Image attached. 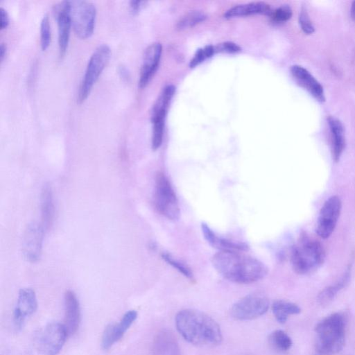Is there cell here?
Returning a JSON list of instances; mask_svg holds the SVG:
<instances>
[{"mask_svg": "<svg viewBox=\"0 0 355 355\" xmlns=\"http://www.w3.org/2000/svg\"><path fill=\"white\" fill-rule=\"evenodd\" d=\"M212 263L223 277L238 284L257 282L268 272L261 261L239 252H218L213 256Z\"/></svg>", "mask_w": 355, "mask_h": 355, "instance_id": "6da1fadb", "label": "cell"}, {"mask_svg": "<svg viewBox=\"0 0 355 355\" xmlns=\"http://www.w3.org/2000/svg\"><path fill=\"white\" fill-rule=\"evenodd\" d=\"M178 332L189 343L197 345H216L223 336L218 324L206 313L195 309H183L175 315Z\"/></svg>", "mask_w": 355, "mask_h": 355, "instance_id": "7a4b0ae2", "label": "cell"}, {"mask_svg": "<svg viewBox=\"0 0 355 355\" xmlns=\"http://www.w3.org/2000/svg\"><path fill=\"white\" fill-rule=\"evenodd\" d=\"M346 320L340 313H332L320 322L315 328V349L323 355L339 352L345 342Z\"/></svg>", "mask_w": 355, "mask_h": 355, "instance_id": "3957f363", "label": "cell"}, {"mask_svg": "<svg viewBox=\"0 0 355 355\" xmlns=\"http://www.w3.org/2000/svg\"><path fill=\"white\" fill-rule=\"evenodd\" d=\"M325 251L318 240L302 234L293 245L291 252V262L294 271L299 275L315 272L324 263Z\"/></svg>", "mask_w": 355, "mask_h": 355, "instance_id": "277c9868", "label": "cell"}, {"mask_svg": "<svg viewBox=\"0 0 355 355\" xmlns=\"http://www.w3.org/2000/svg\"><path fill=\"white\" fill-rule=\"evenodd\" d=\"M68 336L64 324L51 322L35 333L33 345L42 355H57L62 349Z\"/></svg>", "mask_w": 355, "mask_h": 355, "instance_id": "5b68a950", "label": "cell"}, {"mask_svg": "<svg viewBox=\"0 0 355 355\" xmlns=\"http://www.w3.org/2000/svg\"><path fill=\"white\" fill-rule=\"evenodd\" d=\"M110 49L107 44L99 45L90 56L85 75L79 87L77 103H82L87 98L110 57Z\"/></svg>", "mask_w": 355, "mask_h": 355, "instance_id": "8992f818", "label": "cell"}, {"mask_svg": "<svg viewBox=\"0 0 355 355\" xmlns=\"http://www.w3.org/2000/svg\"><path fill=\"white\" fill-rule=\"evenodd\" d=\"M154 203L157 210L170 220L180 216V207L176 194L168 178L162 172L155 175Z\"/></svg>", "mask_w": 355, "mask_h": 355, "instance_id": "52a82bcc", "label": "cell"}, {"mask_svg": "<svg viewBox=\"0 0 355 355\" xmlns=\"http://www.w3.org/2000/svg\"><path fill=\"white\" fill-rule=\"evenodd\" d=\"M71 26L80 38L89 37L94 31L96 10L90 1H69Z\"/></svg>", "mask_w": 355, "mask_h": 355, "instance_id": "ba28073f", "label": "cell"}, {"mask_svg": "<svg viewBox=\"0 0 355 355\" xmlns=\"http://www.w3.org/2000/svg\"><path fill=\"white\" fill-rule=\"evenodd\" d=\"M269 301L263 295L251 294L240 299L230 309L231 315L239 320L255 319L267 312Z\"/></svg>", "mask_w": 355, "mask_h": 355, "instance_id": "9c48e42d", "label": "cell"}, {"mask_svg": "<svg viewBox=\"0 0 355 355\" xmlns=\"http://www.w3.org/2000/svg\"><path fill=\"white\" fill-rule=\"evenodd\" d=\"M342 209L339 196H331L322 205L318 217L315 231L322 239L329 238L334 232Z\"/></svg>", "mask_w": 355, "mask_h": 355, "instance_id": "30bf717a", "label": "cell"}, {"mask_svg": "<svg viewBox=\"0 0 355 355\" xmlns=\"http://www.w3.org/2000/svg\"><path fill=\"white\" fill-rule=\"evenodd\" d=\"M44 228L42 224L30 223L24 232L22 241V253L31 263L37 262L41 257Z\"/></svg>", "mask_w": 355, "mask_h": 355, "instance_id": "8fae6325", "label": "cell"}, {"mask_svg": "<svg viewBox=\"0 0 355 355\" xmlns=\"http://www.w3.org/2000/svg\"><path fill=\"white\" fill-rule=\"evenodd\" d=\"M37 309V300L35 291L31 288L19 290L13 312V323L17 330H21L27 318Z\"/></svg>", "mask_w": 355, "mask_h": 355, "instance_id": "7c38bea8", "label": "cell"}, {"mask_svg": "<svg viewBox=\"0 0 355 355\" xmlns=\"http://www.w3.org/2000/svg\"><path fill=\"white\" fill-rule=\"evenodd\" d=\"M69 1H63L54 6V14L58 23L60 57L64 56L67 49L71 21L69 14Z\"/></svg>", "mask_w": 355, "mask_h": 355, "instance_id": "4fadbf2b", "label": "cell"}, {"mask_svg": "<svg viewBox=\"0 0 355 355\" xmlns=\"http://www.w3.org/2000/svg\"><path fill=\"white\" fill-rule=\"evenodd\" d=\"M137 318V311L130 310L123 315L119 322L109 324L106 326L101 338V346L103 349H108L114 343L118 342L123 336Z\"/></svg>", "mask_w": 355, "mask_h": 355, "instance_id": "5bb4252c", "label": "cell"}, {"mask_svg": "<svg viewBox=\"0 0 355 355\" xmlns=\"http://www.w3.org/2000/svg\"><path fill=\"white\" fill-rule=\"evenodd\" d=\"M162 51V46L159 42H153L146 49L138 83L140 88L146 87L156 72L160 61Z\"/></svg>", "mask_w": 355, "mask_h": 355, "instance_id": "9a60e30c", "label": "cell"}, {"mask_svg": "<svg viewBox=\"0 0 355 355\" xmlns=\"http://www.w3.org/2000/svg\"><path fill=\"white\" fill-rule=\"evenodd\" d=\"M290 71L300 86L307 90L317 101L322 103L325 101L323 87L307 69L300 65H293Z\"/></svg>", "mask_w": 355, "mask_h": 355, "instance_id": "2e32d148", "label": "cell"}, {"mask_svg": "<svg viewBox=\"0 0 355 355\" xmlns=\"http://www.w3.org/2000/svg\"><path fill=\"white\" fill-rule=\"evenodd\" d=\"M64 323L68 335L74 334L79 328L81 313L78 299L72 291H67L64 297Z\"/></svg>", "mask_w": 355, "mask_h": 355, "instance_id": "e0dca14e", "label": "cell"}, {"mask_svg": "<svg viewBox=\"0 0 355 355\" xmlns=\"http://www.w3.org/2000/svg\"><path fill=\"white\" fill-rule=\"evenodd\" d=\"M201 229L205 240L219 252H241L248 249V246L244 243L233 241L219 236L205 223H202Z\"/></svg>", "mask_w": 355, "mask_h": 355, "instance_id": "ac0fdd59", "label": "cell"}, {"mask_svg": "<svg viewBox=\"0 0 355 355\" xmlns=\"http://www.w3.org/2000/svg\"><path fill=\"white\" fill-rule=\"evenodd\" d=\"M327 122L330 130L331 157L337 162L345 149L344 128L341 121L333 116H328Z\"/></svg>", "mask_w": 355, "mask_h": 355, "instance_id": "d6986e66", "label": "cell"}, {"mask_svg": "<svg viewBox=\"0 0 355 355\" xmlns=\"http://www.w3.org/2000/svg\"><path fill=\"white\" fill-rule=\"evenodd\" d=\"M153 353V355H181L175 336L168 330L161 331L156 335Z\"/></svg>", "mask_w": 355, "mask_h": 355, "instance_id": "ffe728a7", "label": "cell"}, {"mask_svg": "<svg viewBox=\"0 0 355 355\" xmlns=\"http://www.w3.org/2000/svg\"><path fill=\"white\" fill-rule=\"evenodd\" d=\"M272 13L269 5L265 2L258 1L235 6L226 11L224 16L227 19L243 17L254 14Z\"/></svg>", "mask_w": 355, "mask_h": 355, "instance_id": "44dd1931", "label": "cell"}, {"mask_svg": "<svg viewBox=\"0 0 355 355\" xmlns=\"http://www.w3.org/2000/svg\"><path fill=\"white\" fill-rule=\"evenodd\" d=\"M42 225L45 230H49L54 218V203L51 188L49 184H44L41 193Z\"/></svg>", "mask_w": 355, "mask_h": 355, "instance_id": "7402d4cb", "label": "cell"}, {"mask_svg": "<svg viewBox=\"0 0 355 355\" xmlns=\"http://www.w3.org/2000/svg\"><path fill=\"white\" fill-rule=\"evenodd\" d=\"M175 92V87L172 85H166L155 101L151 111V121L165 119L171 101Z\"/></svg>", "mask_w": 355, "mask_h": 355, "instance_id": "603a6c76", "label": "cell"}, {"mask_svg": "<svg viewBox=\"0 0 355 355\" xmlns=\"http://www.w3.org/2000/svg\"><path fill=\"white\" fill-rule=\"evenodd\" d=\"M350 276L351 266H349L338 282L320 291L318 295L319 304L322 306L329 304L334 299L337 293L348 284Z\"/></svg>", "mask_w": 355, "mask_h": 355, "instance_id": "cb8c5ba5", "label": "cell"}, {"mask_svg": "<svg viewBox=\"0 0 355 355\" xmlns=\"http://www.w3.org/2000/svg\"><path fill=\"white\" fill-rule=\"evenodd\" d=\"M272 313L279 323H285L290 315L299 314L300 307L293 302L285 300H276L272 305Z\"/></svg>", "mask_w": 355, "mask_h": 355, "instance_id": "d4e9b609", "label": "cell"}, {"mask_svg": "<svg viewBox=\"0 0 355 355\" xmlns=\"http://www.w3.org/2000/svg\"><path fill=\"white\" fill-rule=\"evenodd\" d=\"M270 344L273 348L279 352H286L292 346L290 336L283 330L273 331L268 337Z\"/></svg>", "mask_w": 355, "mask_h": 355, "instance_id": "484cf974", "label": "cell"}, {"mask_svg": "<svg viewBox=\"0 0 355 355\" xmlns=\"http://www.w3.org/2000/svg\"><path fill=\"white\" fill-rule=\"evenodd\" d=\"M206 15L200 10H192L185 14L178 22L177 29L182 31L192 27L206 19Z\"/></svg>", "mask_w": 355, "mask_h": 355, "instance_id": "4316f807", "label": "cell"}, {"mask_svg": "<svg viewBox=\"0 0 355 355\" xmlns=\"http://www.w3.org/2000/svg\"><path fill=\"white\" fill-rule=\"evenodd\" d=\"M165 120H156L152 121L153 135H152V148L154 150L158 149L163 140L164 122Z\"/></svg>", "mask_w": 355, "mask_h": 355, "instance_id": "83f0119b", "label": "cell"}, {"mask_svg": "<svg viewBox=\"0 0 355 355\" xmlns=\"http://www.w3.org/2000/svg\"><path fill=\"white\" fill-rule=\"evenodd\" d=\"M51 34L49 18L44 15L40 23V45L42 50H46L51 42Z\"/></svg>", "mask_w": 355, "mask_h": 355, "instance_id": "f1b7e54d", "label": "cell"}, {"mask_svg": "<svg viewBox=\"0 0 355 355\" xmlns=\"http://www.w3.org/2000/svg\"><path fill=\"white\" fill-rule=\"evenodd\" d=\"M162 257L168 264L171 265L173 268H176V270L181 272L184 276L190 279H193V277L192 272L187 266L184 265L179 261L176 260L167 253H162Z\"/></svg>", "mask_w": 355, "mask_h": 355, "instance_id": "f546056e", "label": "cell"}, {"mask_svg": "<svg viewBox=\"0 0 355 355\" xmlns=\"http://www.w3.org/2000/svg\"><path fill=\"white\" fill-rule=\"evenodd\" d=\"M299 24L303 32L306 34H311L315 28L306 8L302 7L299 15Z\"/></svg>", "mask_w": 355, "mask_h": 355, "instance_id": "4dcf8cb0", "label": "cell"}, {"mask_svg": "<svg viewBox=\"0 0 355 355\" xmlns=\"http://www.w3.org/2000/svg\"><path fill=\"white\" fill-rule=\"evenodd\" d=\"M272 19L277 22H284L288 20L292 16V10L288 5H283L277 8L272 13Z\"/></svg>", "mask_w": 355, "mask_h": 355, "instance_id": "1f68e13d", "label": "cell"}, {"mask_svg": "<svg viewBox=\"0 0 355 355\" xmlns=\"http://www.w3.org/2000/svg\"><path fill=\"white\" fill-rule=\"evenodd\" d=\"M216 53H234L241 51V48L235 43L232 42H225L214 46Z\"/></svg>", "mask_w": 355, "mask_h": 355, "instance_id": "d6a6232c", "label": "cell"}, {"mask_svg": "<svg viewBox=\"0 0 355 355\" xmlns=\"http://www.w3.org/2000/svg\"><path fill=\"white\" fill-rule=\"evenodd\" d=\"M206 58H207V57L205 54L204 49H199L197 50L193 58L191 60L189 67L191 68H193L200 64Z\"/></svg>", "mask_w": 355, "mask_h": 355, "instance_id": "836d02e7", "label": "cell"}, {"mask_svg": "<svg viewBox=\"0 0 355 355\" xmlns=\"http://www.w3.org/2000/svg\"><path fill=\"white\" fill-rule=\"evenodd\" d=\"M0 16H1L0 28H1V30H2L3 28H5L6 27H7V26L9 24V17H8V12L2 7L0 8Z\"/></svg>", "mask_w": 355, "mask_h": 355, "instance_id": "e575fe53", "label": "cell"}, {"mask_svg": "<svg viewBox=\"0 0 355 355\" xmlns=\"http://www.w3.org/2000/svg\"><path fill=\"white\" fill-rule=\"evenodd\" d=\"M146 2L143 1H131L130 2V7L133 12H138Z\"/></svg>", "mask_w": 355, "mask_h": 355, "instance_id": "d590c367", "label": "cell"}, {"mask_svg": "<svg viewBox=\"0 0 355 355\" xmlns=\"http://www.w3.org/2000/svg\"><path fill=\"white\" fill-rule=\"evenodd\" d=\"M6 52V46L5 44L1 43L0 45V60L1 61L3 60Z\"/></svg>", "mask_w": 355, "mask_h": 355, "instance_id": "8d00e7d4", "label": "cell"}, {"mask_svg": "<svg viewBox=\"0 0 355 355\" xmlns=\"http://www.w3.org/2000/svg\"><path fill=\"white\" fill-rule=\"evenodd\" d=\"M351 16H352V18L355 21V1H354L352 3Z\"/></svg>", "mask_w": 355, "mask_h": 355, "instance_id": "74e56055", "label": "cell"}]
</instances>
